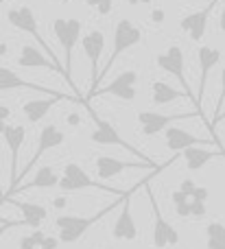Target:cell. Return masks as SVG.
I'll return each instance as SVG.
<instances>
[{"instance_id":"6da1fadb","label":"cell","mask_w":225,"mask_h":249,"mask_svg":"<svg viewBox=\"0 0 225 249\" xmlns=\"http://www.w3.org/2000/svg\"><path fill=\"white\" fill-rule=\"evenodd\" d=\"M52 31H55V37L59 42V46L64 48V66L61 68L66 72V83H68V88H72V96L83 105L86 101L81 99V94L77 92L72 81V51L77 46V42L81 39V22L77 18H68V20L66 18H57L52 22Z\"/></svg>"},{"instance_id":"7a4b0ae2","label":"cell","mask_w":225,"mask_h":249,"mask_svg":"<svg viewBox=\"0 0 225 249\" xmlns=\"http://www.w3.org/2000/svg\"><path fill=\"white\" fill-rule=\"evenodd\" d=\"M125 195H122V197H125ZM122 197H118L114 203H109L107 208L99 210L96 214H92V216H74V214H61V216H57V219H55V228L59 230V238H57V241L66 243V245H70V243H77L79 238H81L83 234H86L87 230L92 228V225L99 223V221L103 219L105 214H109V212L116 210V206H121Z\"/></svg>"},{"instance_id":"3957f363","label":"cell","mask_w":225,"mask_h":249,"mask_svg":"<svg viewBox=\"0 0 225 249\" xmlns=\"http://www.w3.org/2000/svg\"><path fill=\"white\" fill-rule=\"evenodd\" d=\"M87 107V112H90V116H92V121H94V131L90 133V140L94 142V144H103V146H121V149H125V151H129V153H134L136 158H138V162H142V164H149L151 168H160L162 164H156L151 158H147L144 153H140L138 149H136L131 142H127L125 138L118 133V129L116 127H112L105 118H101L99 114L94 112V109L90 107V103H83Z\"/></svg>"},{"instance_id":"277c9868","label":"cell","mask_w":225,"mask_h":249,"mask_svg":"<svg viewBox=\"0 0 225 249\" xmlns=\"http://www.w3.org/2000/svg\"><path fill=\"white\" fill-rule=\"evenodd\" d=\"M61 193H74V190H86V188H94L99 193H107V195H116V197H122L127 190H121V188H112V186H105V184H99L96 179H92L86 171H83L79 164L70 162L64 166V175L59 177L57 181Z\"/></svg>"},{"instance_id":"5b68a950","label":"cell","mask_w":225,"mask_h":249,"mask_svg":"<svg viewBox=\"0 0 225 249\" xmlns=\"http://www.w3.org/2000/svg\"><path fill=\"white\" fill-rule=\"evenodd\" d=\"M7 22H9L11 26H16V29L24 31V33H29V35H33L35 42L39 44V48H42L44 55H46L55 66H59V68H61L59 57L55 55V51L51 48V44H48L46 39L42 37V33H39L37 18H35V11H33V9H31V7H16V9H9V11H7Z\"/></svg>"},{"instance_id":"8992f818","label":"cell","mask_w":225,"mask_h":249,"mask_svg":"<svg viewBox=\"0 0 225 249\" xmlns=\"http://www.w3.org/2000/svg\"><path fill=\"white\" fill-rule=\"evenodd\" d=\"M142 42V31L138 29V26L134 24L131 20H121L116 24V29H114V44H112V53H109L107 57V64H105L103 72H99V79H96V83H101V79L105 77V74L112 70L114 61L118 59V57L122 55V53L127 51V48L136 46V44Z\"/></svg>"},{"instance_id":"52a82bcc","label":"cell","mask_w":225,"mask_h":249,"mask_svg":"<svg viewBox=\"0 0 225 249\" xmlns=\"http://www.w3.org/2000/svg\"><path fill=\"white\" fill-rule=\"evenodd\" d=\"M66 142V136H64V131H61L57 124H46V127L39 131V138H37V146H35V153H33V158L29 160V162L24 164V168L22 171H17V177H16V181H13V186L7 190V193H11L13 188H16L17 184H20L22 179H24L26 175H29V171H33V166L39 162V158H42L46 151H51V149H55V146H61ZM4 195V193H2Z\"/></svg>"},{"instance_id":"ba28073f","label":"cell","mask_w":225,"mask_h":249,"mask_svg":"<svg viewBox=\"0 0 225 249\" xmlns=\"http://www.w3.org/2000/svg\"><path fill=\"white\" fill-rule=\"evenodd\" d=\"M9 90H33V92H39L44 94L46 99H61V101H77L72 96L64 94V92H57V90H51L46 86H37V83H31L26 79H22L17 72H13L11 68L7 66H0V92H9ZM79 103V101H77Z\"/></svg>"},{"instance_id":"9c48e42d","label":"cell","mask_w":225,"mask_h":249,"mask_svg":"<svg viewBox=\"0 0 225 249\" xmlns=\"http://www.w3.org/2000/svg\"><path fill=\"white\" fill-rule=\"evenodd\" d=\"M147 197H149V203H151V212H153V245L157 249H164L169 245H177L179 243V234L169 221L164 219L162 214L160 206H157V199H156V193L151 188H147Z\"/></svg>"},{"instance_id":"30bf717a","label":"cell","mask_w":225,"mask_h":249,"mask_svg":"<svg viewBox=\"0 0 225 249\" xmlns=\"http://www.w3.org/2000/svg\"><path fill=\"white\" fill-rule=\"evenodd\" d=\"M147 181H149V177L140 181L138 186H134L131 190H127V195L122 197L121 214H118L116 223H114V228H112V236L116 238V241H136V238H138V225H136L134 214H131V195H134L140 186H147Z\"/></svg>"},{"instance_id":"8fae6325","label":"cell","mask_w":225,"mask_h":249,"mask_svg":"<svg viewBox=\"0 0 225 249\" xmlns=\"http://www.w3.org/2000/svg\"><path fill=\"white\" fill-rule=\"evenodd\" d=\"M157 66H160L164 72L173 74L175 79L179 81V86H182V92L186 94V99L190 101L192 105H195V94H192L190 86H188V79H186V72H184V51L179 46H171L166 53H162V55H157ZM197 112V109H195ZM199 116V114H197Z\"/></svg>"},{"instance_id":"7c38bea8","label":"cell","mask_w":225,"mask_h":249,"mask_svg":"<svg viewBox=\"0 0 225 249\" xmlns=\"http://www.w3.org/2000/svg\"><path fill=\"white\" fill-rule=\"evenodd\" d=\"M81 46H83V53H86L87 61H90V94L86 96V103L90 101V96L94 94L96 86V79H99V61H101V55H103V48H105V33L103 31H90L86 37L81 39Z\"/></svg>"},{"instance_id":"4fadbf2b","label":"cell","mask_w":225,"mask_h":249,"mask_svg":"<svg viewBox=\"0 0 225 249\" xmlns=\"http://www.w3.org/2000/svg\"><path fill=\"white\" fill-rule=\"evenodd\" d=\"M169 164L171 162H164L162 168H169ZM94 168H96V175L105 181L121 175L122 171H131V168H134V171H162V168H151L142 162H125V160L112 158V155H99V158L94 160Z\"/></svg>"},{"instance_id":"5bb4252c","label":"cell","mask_w":225,"mask_h":249,"mask_svg":"<svg viewBox=\"0 0 225 249\" xmlns=\"http://www.w3.org/2000/svg\"><path fill=\"white\" fill-rule=\"evenodd\" d=\"M136 83H138V72H136V70H125V72L118 74L109 86L96 88L94 94L90 96V101L94 99V96H103V94H114V96H118V99H122V101H134L136 96H138Z\"/></svg>"},{"instance_id":"9a60e30c","label":"cell","mask_w":225,"mask_h":249,"mask_svg":"<svg viewBox=\"0 0 225 249\" xmlns=\"http://www.w3.org/2000/svg\"><path fill=\"white\" fill-rule=\"evenodd\" d=\"M186 118H197V114H157V112H140L138 123L142 127V136H156V133L169 129L173 123L186 121Z\"/></svg>"},{"instance_id":"2e32d148","label":"cell","mask_w":225,"mask_h":249,"mask_svg":"<svg viewBox=\"0 0 225 249\" xmlns=\"http://www.w3.org/2000/svg\"><path fill=\"white\" fill-rule=\"evenodd\" d=\"M197 57H199V92L195 94V103H197V114L201 116V114H204L201 112V99H204L206 86H208V74L214 66H219V61H221V53L212 46H199Z\"/></svg>"},{"instance_id":"e0dca14e","label":"cell","mask_w":225,"mask_h":249,"mask_svg":"<svg viewBox=\"0 0 225 249\" xmlns=\"http://www.w3.org/2000/svg\"><path fill=\"white\" fill-rule=\"evenodd\" d=\"M164 138H166V146H169L171 151H184V149H190V146H206V144H214L212 140H208V138H199V136H192L190 131H186V129L182 127H175V124H171L169 129H164ZM217 146V144H214ZM219 149V146H217ZM221 151V149H219Z\"/></svg>"},{"instance_id":"ac0fdd59","label":"cell","mask_w":225,"mask_h":249,"mask_svg":"<svg viewBox=\"0 0 225 249\" xmlns=\"http://www.w3.org/2000/svg\"><path fill=\"white\" fill-rule=\"evenodd\" d=\"M2 136H4V142H7L9 151H11V160H9V177H11L9 188H11L16 177H17V160H20V149H22V144H24L26 131L22 124H7Z\"/></svg>"},{"instance_id":"d6986e66","label":"cell","mask_w":225,"mask_h":249,"mask_svg":"<svg viewBox=\"0 0 225 249\" xmlns=\"http://www.w3.org/2000/svg\"><path fill=\"white\" fill-rule=\"evenodd\" d=\"M219 0H214V2H210L206 9H199V11L190 13V16L182 18L179 20V29L186 31L188 35H190L192 42H201L206 35V29H208V20H210V11H212L214 7H217Z\"/></svg>"},{"instance_id":"ffe728a7","label":"cell","mask_w":225,"mask_h":249,"mask_svg":"<svg viewBox=\"0 0 225 249\" xmlns=\"http://www.w3.org/2000/svg\"><path fill=\"white\" fill-rule=\"evenodd\" d=\"M57 181H59V173H57V168L55 166H42L37 171V175H35L31 181H26V184H17L16 188L11 190V193H4L2 199H0V203L9 201L13 195L22 193V190H31V188H55Z\"/></svg>"},{"instance_id":"44dd1931","label":"cell","mask_w":225,"mask_h":249,"mask_svg":"<svg viewBox=\"0 0 225 249\" xmlns=\"http://www.w3.org/2000/svg\"><path fill=\"white\" fill-rule=\"evenodd\" d=\"M17 66H20V68H46V70H52V72L64 74V77H66L64 68L55 66L42 51H39V48L31 46V44H26V46L20 48V55H17Z\"/></svg>"},{"instance_id":"7402d4cb","label":"cell","mask_w":225,"mask_h":249,"mask_svg":"<svg viewBox=\"0 0 225 249\" xmlns=\"http://www.w3.org/2000/svg\"><path fill=\"white\" fill-rule=\"evenodd\" d=\"M17 210L22 212V223L33 230H39L42 223L48 219V210L39 203H26V201H11Z\"/></svg>"},{"instance_id":"603a6c76","label":"cell","mask_w":225,"mask_h":249,"mask_svg":"<svg viewBox=\"0 0 225 249\" xmlns=\"http://www.w3.org/2000/svg\"><path fill=\"white\" fill-rule=\"evenodd\" d=\"M182 155H184V160H186L188 171H199V168H204L212 158H219V155L223 158V153L219 149H204V146H190V149H184Z\"/></svg>"},{"instance_id":"cb8c5ba5","label":"cell","mask_w":225,"mask_h":249,"mask_svg":"<svg viewBox=\"0 0 225 249\" xmlns=\"http://www.w3.org/2000/svg\"><path fill=\"white\" fill-rule=\"evenodd\" d=\"M61 99H42V101H26V103H22V114H24V118L29 123H39L44 116H46L48 112H51L52 107H55L57 103H59Z\"/></svg>"},{"instance_id":"d4e9b609","label":"cell","mask_w":225,"mask_h":249,"mask_svg":"<svg viewBox=\"0 0 225 249\" xmlns=\"http://www.w3.org/2000/svg\"><path fill=\"white\" fill-rule=\"evenodd\" d=\"M184 92L182 90H175L173 86H169V83L164 81H153L151 83V103L157 105V107H162V105L166 103H173V101L177 99H184Z\"/></svg>"},{"instance_id":"484cf974","label":"cell","mask_w":225,"mask_h":249,"mask_svg":"<svg viewBox=\"0 0 225 249\" xmlns=\"http://www.w3.org/2000/svg\"><path fill=\"white\" fill-rule=\"evenodd\" d=\"M206 247L208 249H225V228L221 221H212L206 228Z\"/></svg>"},{"instance_id":"4316f807","label":"cell","mask_w":225,"mask_h":249,"mask_svg":"<svg viewBox=\"0 0 225 249\" xmlns=\"http://www.w3.org/2000/svg\"><path fill=\"white\" fill-rule=\"evenodd\" d=\"M87 7L96 9L99 16H109L112 13V7H114V0H86Z\"/></svg>"},{"instance_id":"83f0119b","label":"cell","mask_w":225,"mask_h":249,"mask_svg":"<svg viewBox=\"0 0 225 249\" xmlns=\"http://www.w3.org/2000/svg\"><path fill=\"white\" fill-rule=\"evenodd\" d=\"M188 208H190V216L195 219H204L206 216V203H199V201H188Z\"/></svg>"},{"instance_id":"f1b7e54d","label":"cell","mask_w":225,"mask_h":249,"mask_svg":"<svg viewBox=\"0 0 225 249\" xmlns=\"http://www.w3.org/2000/svg\"><path fill=\"white\" fill-rule=\"evenodd\" d=\"M208 197H210L208 188H204V186H197V188L192 190V195H190V199H188V201H199V203H206V201H208Z\"/></svg>"},{"instance_id":"f546056e","label":"cell","mask_w":225,"mask_h":249,"mask_svg":"<svg viewBox=\"0 0 225 249\" xmlns=\"http://www.w3.org/2000/svg\"><path fill=\"white\" fill-rule=\"evenodd\" d=\"M195 188H197V184H195L192 179H184L182 184H179V188H177V190H179V193H184L188 199H190V195H192V190H195Z\"/></svg>"},{"instance_id":"4dcf8cb0","label":"cell","mask_w":225,"mask_h":249,"mask_svg":"<svg viewBox=\"0 0 225 249\" xmlns=\"http://www.w3.org/2000/svg\"><path fill=\"white\" fill-rule=\"evenodd\" d=\"M57 247H59V241H57L55 236H46L39 249H57Z\"/></svg>"},{"instance_id":"1f68e13d","label":"cell","mask_w":225,"mask_h":249,"mask_svg":"<svg viewBox=\"0 0 225 249\" xmlns=\"http://www.w3.org/2000/svg\"><path fill=\"white\" fill-rule=\"evenodd\" d=\"M20 249H37V245H35L33 238H31V234H26V236L20 238Z\"/></svg>"},{"instance_id":"d6a6232c","label":"cell","mask_w":225,"mask_h":249,"mask_svg":"<svg viewBox=\"0 0 225 249\" xmlns=\"http://www.w3.org/2000/svg\"><path fill=\"white\" fill-rule=\"evenodd\" d=\"M175 212H177V216H182V219L190 216V208H188V203H182V206H175Z\"/></svg>"},{"instance_id":"836d02e7","label":"cell","mask_w":225,"mask_h":249,"mask_svg":"<svg viewBox=\"0 0 225 249\" xmlns=\"http://www.w3.org/2000/svg\"><path fill=\"white\" fill-rule=\"evenodd\" d=\"M173 203L175 206H182V203H188V197L184 193H179V190H175L173 193Z\"/></svg>"},{"instance_id":"e575fe53","label":"cell","mask_w":225,"mask_h":249,"mask_svg":"<svg viewBox=\"0 0 225 249\" xmlns=\"http://www.w3.org/2000/svg\"><path fill=\"white\" fill-rule=\"evenodd\" d=\"M52 206H55L57 210H64V208L68 206V199H66V197H55V199H52Z\"/></svg>"},{"instance_id":"d590c367","label":"cell","mask_w":225,"mask_h":249,"mask_svg":"<svg viewBox=\"0 0 225 249\" xmlns=\"http://www.w3.org/2000/svg\"><path fill=\"white\" fill-rule=\"evenodd\" d=\"M7 118H11V109L7 105H0V121L7 123Z\"/></svg>"},{"instance_id":"8d00e7d4","label":"cell","mask_w":225,"mask_h":249,"mask_svg":"<svg viewBox=\"0 0 225 249\" xmlns=\"http://www.w3.org/2000/svg\"><path fill=\"white\" fill-rule=\"evenodd\" d=\"M81 123V116H79V114H68V124H72V127H77V124Z\"/></svg>"},{"instance_id":"74e56055","label":"cell","mask_w":225,"mask_h":249,"mask_svg":"<svg viewBox=\"0 0 225 249\" xmlns=\"http://www.w3.org/2000/svg\"><path fill=\"white\" fill-rule=\"evenodd\" d=\"M17 225H24L22 221H9V223H4V225H0V234L4 232L7 228H17Z\"/></svg>"},{"instance_id":"f35d334b","label":"cell","mask_w":225,"mask_h":249,"mask_svg":"<svg viewBox=\"0 0 225 249\" xmlns=\"http://www.w3.org/2000/svg\"><path fill=\"white\" fill-rule=\"evenodd\" d=\"M162 20H164V11L156 9V11H153V22H162Z\"/></svg>"},{"instance_id":"ab89813d","label":"cell","mask_w":225,"mask_h":249,"mask_svg":"<svg viewBox=\"0 0 225 249\" xmlns=\"http://www.w3.org/2000/svg\"><path fill=\"white\" fill-rule=\"evenodd\" d=\"M127 4L136 7V4H151V0H127Z\"/></svg>"},{"instance_id":"60d3db41","label":"cell","mask_w":225,"mask_h":249,"mask_svg":"<svg viewBox=\"0 0 225 249\" xmlns=\"http://www.w3.org/2000/svg\"><path fill=\"white\" fill-rule=\"evenodd\" d=\"M7 48H9L7 44H4V42H0V57H4V55H7V53H9Z\"/></svg>"},{"instance_id":"b9f144b4","label":"cell","mask_w":225,"mask_h":249,"mask_svg":"<svg viewBox=\"0 0 225 249\" xmlns=\"http://www.w3.org/2000/svg\"><path fill=\"white\" fill-rule=\"evenodd\" d=\"M4 129H7V123H2V121H0V133H2Z\"/></svg>"},{"instance_id":"7bdbcfd3","label":"cell","mask_w":225,"mask_h":249,"mask_svg":"<svg viewBox=\"0 0 225 249\" xmlns=\"http://www.w3.org/2000/svg\"><path fill=\"white\" fill-rule=\"evenodd\" d=\"M0 223H2V225H4V223H9V221H4V219H0Z\"/></svg>"},{"instance_id":"ee69618b","label":"cell","mask_w":225,"mask_h":249,"mask_svg":"<svg viewBox=\"0 0 225 249\" xmlns=\"http://www.w3.org/2000/svg\"><path fill=\"white\" fill-rule=\"evenodd\" d=\"M0 199H2V186H0Z\"/></svg>"},{"instance_id":"f6af8a7d","label":"cell","mask_w":225,"mask_h":249,"mask_svg":"<svg viewBox=\"0 0 225 249\" xmlns=\"http://www.w3.org/2000/svg\"><path fill=\"white\" fill-rule=\"evenodd\" d=\"M2 2H4V0H0V7H2Z\"/></svg>"}]
</instances>
